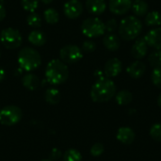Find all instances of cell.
<instances>
[{"mask_svg": "<svg viewBox=\"0 0 161 161\" xmlns=\"http://www.w3.org/2000/svg\"><path fill=\"white\" fill-rule=\"evenodd\" d=\"M5 77H6V72L2 67H0V82L3 81L5 79Z\"/></svg>", "mask_w": 161, "mask_h": 161, "instance_id": "e575fe53", "label": "cell"}, {"mask_svg": "<svg viewBox=\"0 0 161 161\" xmlns=\"http://www.w3.org/2000/svg\"><path fill=\"white\" fill-rule=\"evenodd\" d=\"M151 78L153 84L158 89H161V68H155L153 70Z\"/></svg>", "mask_w": 161, "mask_h": 161, "instance_id": "f546056e", "label": "cell"}, {"mask_svg": "<svg viewBox=\"0 0 161 161\" xmlns=\"http://www.w3.org/2000/svg\"><path fill=\"white\" fill-rule=\"evenodd\" d=\"M22 7L28 12H35L39 7V0H21Z\"/></svg>", "mask_w": 161, "mask_h": 161, "instance_id": "83f0119b", "label": "cell"}, {"mask_svg": "<svg viewBox=\"0 0 161 161\" xmlns=\"http://www.w3.org/2000/svg\"><path fill=\"white\" fill-rule=\"evenodd\" d=\"M45 100L50 105H56L60 101V92L58 90L51 88L45 92Z\"/></svg>", "mask_w": 161, "mask_h": 161, "instance_id": "cb8c5ba5", "label": "cell"}, {"mask_svg": "<svg viewBox=\"0 0 161 161\" xmlns=\"http://www.w3.org/2000/svg\"><path fill=\"white\" fill-rule=\"evenodd\" d=\"M131 9L136 16H145L148 13L149 6L144 0H135L132 3Z\"/></svg>", "mask_w": 161, "mask_h": 161, "instance_id": "ffe728a7", "label": "cell"}, {"mask_svg": "<svg viewBox=\"0 0 161 161\" xmlns=\"http://www.w3.org/2000/svg\"><path fill=\"white\" fill-rule=\"evenodd\" d=\"M3 2H4V0H0V4H1V5L3 4Z\"/></svg>", "mask_w": 161, "mask_h": 161, "instance_id": "f35d334b", "label": "cell"}, {"mask_svg": "<svg viewBox=\"0 0 161 161\" xmlns=\"http://www.w3.org/2000/svg\"><path fill=\"white\" fill-rule=\"evenodd\" d=\"M104 153V145L102 143H95L91 148V154L93 157H99Z\"/></svg>", "mask_w": 161, "mask_h": 161, "instance_id": "1f68e13d", "label": "cell"}, {"mask_svg": "<svg viewBox=\"0 0 161 161\" xmlns=\"http://www.w3.org/2000/svg\"><path fill=\"white\" fill-rule=\"evenodd\" d=\"M116 138L120 142L124 144H131L135 141L136 135L132 128L127 126H123L118 129Z\"/></svg>", "mask_w": 161, "mask_h": 161, "instance_id": "9a60e30c", "label": "cell"}, {"mask_svg": "<svg viewBox=\"0 0 161 161\" xmlns=\"http://www.w3.org/2000/svg\"><path fill=\"white\" fill-rule=\"evenodd\" d=\"M119 36L125 41L137 39L142 31V24L136 16H127L124 18L118 27Z\"/></svg>", "mask_w": 161, "mask_h": 161, "instance_id": "3957f363", "label": "cell"}, {"mask_svg": "<svg viewBox=\"0 0 161 161\" xmlns=\"http://www.w3.org/2000/svg\"><path fill=\"white\" fill-rule=\"evenodd\" d=\"M60 60L66 63H75L83 58L82 50L75 44H68L63 46L59 51Z\"/></svg>", "mask_w": 161, "mask_h": 161, "instance_id": "ba28073f", "label": "cell"}, {"mask_svg": "<svg viewBox=\"0 0 161 161\" xmlns=\"http://www.w3.org/2000/svg\"><path fill=\"white\" fill-rule=\"evenodd\" d=\"M103 43L105 47L109 51H116L121 45L120 38L114 33H108L103 38Z\"/></svg>", "mask_w": 161, "mask_h": 161, "instance_id": "e0dca14e", "label": "cell"}, {"mask_svg": "<svg viewBox=\"0 0 161 161\" xmlns=\"http://www.w3.org/2000/svg\"><path fill=\"white\" fill-rule=\"evenodd\" d=\"M150 136L153 140H155L156 142H161V124L158 123L155 124L154 125H152L151 129H150Z\"/></svg>", "mask_w": 161, "mask_h": 161, "instance_id": "f1b7e54d", "label": "cell"}, {"mask_svg": "<svg viewBox=\"0 0 161 161\" xmlns=\"http://www.w3.org/2000/svg\"><path fill=\"white\" fill-rule=\"evenodd\" d=\"M94 75H95V76H99V78H101V77H103V74H102V72H100V71H96L95 73H94Z\"/></svg>", "mask_w": 161, "mask_h": 161, "instance_id": "d590c367", "label": "cell"}, {"mask_svg": "<svg viewBox=\"0 0 161 161\" xmlns=\"http://www.w3.org/2000/svg\"><path fill=\"white\" fill-rule=\"evenodd\" d=\"M132 7V0H109V10L115 15L126 14Z\"/></svg>", "mask_w": 161, "mask_h": 161, "instance_id": "30bf717a", "label": "cell"}, {"mask_svg": "<svg viewBox=\"0 0 161 161\" xmlns=\"http://www.w3.org/2000/svg\"><path fill=\"white\" fill-rule=\"evenodd\" d=\"M43 17H44L45 22L47 24H51V25L57 24L59 21V14L53 8H46L43 12Z\"/></svg>", "mask_w": 161, "mask_h": 161, "instance_id": "603a6c76", "label": "cell"}, {"mask_svg": "<svg viewBox=\"0 0 161 161\" xmlns=\"http://www.w3.org/2000/svg\"><path fill=\"white\" fill-rule=\"evenodd\" d=\"M6 17V9L3 7V5L0 4V22H2Z\"/></svg>", "mask_w": 161, "mask_h": 161, "instance_id": "836d02e7", "label": "cell"}, {"mask_svg": "<svg viewBox=\"0 0 161 161\" xmlns=\"http://www.w3.org/2000/svg\"><path fill=\"white\" fill-rule=\"evenodd\" d=\"M28 42L35 45V46H42L46 42V36L45 34L39 30V29H34L28 34Z\"/></svg>", "mask_w": 161, "mask_h": 161, "instance_id": "ac0fdd59", "label": "cell"}, {"mask_svg": "<svg viewBox=\"0 0 161 161\" xmlns=\"http://www.w3.org/2000/svg\"><path fill=\"white\" fill-rule=\"evenodd\" d=\"M63 161H82V156L75 149H69L63 156Z\"/></svg>", "mask_w": 161, "mask_h": 161, "instance_id": "4316f807", "label": "cell"}, {"mask_svg": "<svg viewBox=\"0 0 161 161\" xmlns=\"http://www.w3.org/2000/svg\"><path fill=\"white\" fill-rule=\"evenodd\" d=\"M43 4H45V5H49L50 3H52V1L53 0H41Z\"/></svg>", "mask_w": 161, "mask_h": 161, "instance_id": "8d00e7d4", "label": "cell"}, {"mask_svg": "<svg viewBox=\"0 0 161 161\" xmlns=\"http://www.w3.org/2000/svg\"><path fill=\"white\" fill-rule=\"evenodd\" d=\"M17 61L20 68L26 72L36 70L42 63L41 55L31 47H24L18 53Z\"/></svg>", "mask_w": 161, "mask_h": 161, "instance_id": "277c9868", "label": "cell"}, {"mask_svg": "<svg viewBox=\"0 0 161 161\" xmlns=\"http://www.w3.org/2000/svg\"><path fill=\"white\" fill-rule=\"evenodd\" d=\"M105 27H106V31L108 33H113L114 31H116L119 27L117 21L115 19H109L107 21V23L105 24Z\"/></svg>", "mask_w": 161, "mask_h": 161, "instance_id": "4dcf8cb0", "label": "cell"}, {"mask_svg": "<svg viewBox=\"0 0 161 161\" xmlns=\"http://www.w3.org/2000/svg\"><path fill=\"white\" fill-rule=\"evenodd\" d=\"M122 70H123V64L121 60L116 58H113L106 62L104 67V74L108 78L115 77L121 74Z\"/></svg>", "mask_w": 161, "mask_h": 161, "instance_id": "8fae6325", "label": "cell"}, {"mask_svg": "<svg viewBox=\"0 0 161 161\" xmlns=\"http://www.w3.org/2000/svg\"><path fill=\"white\" fill-rule=\"evenodd\" d=\"M145 24L148 26H158L161 25V14L158 11L148 12L145 16Z\"/></svg>", "mask_w": 161, "mask_h": 161, "instance_id": "7402d4cb", "label": "cell"}, {"mask_svg": "<svg viewBox=\"0 0 161 161\" xmlns=\"http://www.w3.org/2000/svg\"><path fill=\"white\" fill-rule=\"evenodd\" d=\"M22 83L25 88H26L29 91L36 90L40 85L39 77L34 74H26L22 78Z\"/></svg>", "mask_w": 161, "mask_h": 161, "instance_id": "d6986e66", "label": "cell"}, {"mask_svg": "<svg viewBox=\"0 0 161 161\" xmlns=\"http://www.w3.org/2000/svg\"><path fill=\"white\" fill-rule=\"evenodd\" d=\"M144 40L148 46L155 48L156 50H161V28H153L144 36Z\"/></svg>", "mask_w": 161, "mask_h": 161, "instance_id": "7c38bea8", "label": "cell"}, {"mask_svg": "<svg viewBox=\"0 0 161 161\" xmlns=\"http://www.w3.org/2000/svg\"><path fill=\"white\" fill-rule=\"evenodd\" d=\"M87 10L93 15H101L107 8V3L105 0H86Z\"/></svg>", "mask_w": 161, "mask_h": 161, "instance_id": "5bb4252c", "label": "cell"}, {"mask_svg": "<svg viewBox=\"0 0 161 161\" xmlns=\"http://www.w3.org/2000/svg\"><path fill=\"white\" fill-rule=\"evenodd\" d=\"M148 61L154 68H161V50L152 52L148 57Z\"/></svg>", "mask_w": 161, "mask_h": 161, "instance_id": "484cf974", "label": "cell"}, {"mask_svg": "<svg viewBox=\"0 0 161 161\" xmlns=\"http://www.w3.org/2000/svg\"><path fill=\"white\" fill-rule=\"evenodd\" d=\"M26 23L29 26L33 28H39L42 25V18L36 12H31L26 17Z\"/></svg>", "mask_w": 161, "mask_h": 161, "instance_id": "d4e9b609", "label": "cell"}, {"mask_svg": "<svg viewBox=\"0 0 161 161\" xmlns=\"http://www.w3.org/2000/svg\"><path fill=\"white\" fill-rule=\"evenodd\" d=\"M69 76L67 65L59 59H52L47 63L45 69L46 81L51 85H60L64 83Z\"/></svg>", "mask_w": 161, "mask_h": 161, "instance_id": "7a4b0ae2", "label": "cell"}, {"mask_svg": "<svg viewBox=\"0 0 161 161\" xmlns=\"http://www.w3.org/2000/svg\"><path fill=\"white\" fill-rule=\"evenodd\" d=\"M133 100L132 93L127 90H123L116 94V102L120 106H126L129 105Z\"/></svg>", "mask_w": 161, "mask_h": 161, "instance_id": "44dd1931", "label": "cell"}, {"mask_svg": "<svg viewBox=\"0 0 161 161\" xmlns=\"http://www.w3.org/2000/svg\"><path fill=\"white\" fill-rule=\"evenodd\" d=\"M0 41L7 49H15L21 46L23 38L21 33L12 27H7L0 33Z\"/></svg>", "mask_w": 161, "mask_h": 161, "instance_id": "8992f818", "label": "cell"}, {"mask_svg": "<svg viewBox=\"0 0 161 161\" xmlns=\"http://www.w3.org/2000/svg\"><path fill=\"white\" fill-rule=\"evenodd\" d=\"M145 71H146V66L141 60H136V61L132 62L126 69L128 75L135 79L142 77L144 75Z\"/></svg>", "mask_w": 161, "mask_h": 161, "instance_id": "2e32d148", "label": "cell"}, {"mask_svg": "<svg viewBox=\"0 0 161 161\" xmlns=\"http://www.w3.org/2000/svg\"><path fill=\"white\" fill-rule=\"evenodd\" d=\"M147 52H148V45L144 40V37L137 39V41L135 42V43L131 48L132 57L135 58L136 59H142L147 55Z\"/></svg>", "mask_w": 161, "mask_h": 161, "instance_id": "4fadbf2b", "label": "cell"}, {"mask_svg": "<svg viewBox=\"0 0 161 161\" xmlns=\"http://www.w3.org/2000/svg\"><path fill=\"white\" fill-rule=\"evenodd\" d=\"M158 107L161 108V93L159 94L158 98Z\"/></svg>", "mask_w": 161, "mask_h": 161, "instance_id": "74e56055", "label": "cell"}, {"mask_svg": "<svg viewBox=\"0 0 161 161\" xmlns=\"http://www.w3.org/2000/svg\"><path fill=\"white\" fill-rule=\"evenodd\" d=\"M96 49V44L92 41H86L82 44V50L86 53H92Z\"/></svg>", "mask_w": 161, "mask_h": 161, "instance_id": "d6a6232c", "label": "cell"}, {"mask_svg": "<svg viewBox=\"0 0 161 161\" xmlns=\"http://www.w3.org/2000/svg\"><path fill=\"white\" fill-rule=\"evenodd\" d=\"M41 161H52V160H49V159H43V160H41Z\"/></svg>", "mask_w": 161, "mask_h": 161, "instance_id": "ab89813d", "label": "cell"}, {"mask_svg": "<svg viewBox=\"0 0 161 161\" xmlns=\"http://www.w3.org/2000/svg\"><path fill=\"white\" fill-rule=\"evenodd\" d=\"M116 93V85L115 83L108 78L101 77L99 78L92 87L91 97L92 101L96 103H104L109 101Z\"/></svg>", "mask_w": 161, "mask_h": 161, "instance_id": "6da1fadb", "label": "cell"}, {"mask_svg": "<svg viewBox=\"0 0 161 161\" xmlns=\"http://www.w3.org/2000/svg\"><path fill=\"white\" fill-rule=\"evenodd\" d=\"M64 14L69 19H76L83 12V5L79 0H69L63 7Z\"/></svg>", "mask_w": 161, "mask_h": 161, "instance_id": "9c48e42d", "label": "cell"}, {"mask_svg": "<svg viewBox=\"0 0 161 161\" xmlns=\"http://www.w3.org/2000/svg\"><path fill=\"white\" fill-rule=\"evenodd\" d=\"M23 117V112L16 106H8L0 110V124L11 126L18 124Z\"/></svg>", "mask_w": 161, "mask_h": 161, "instance_id": "52a82bcc", "label": "cell"}, {"mask_svg": "<svg viewBox=\"0 0 161 161\" xmlns=\"http://www.w3.org/2000/svg\"><path fill=\"white\" fill-rule=\"evenodd\" d=\"M81 31L83 35L88 38L100 37L106 32L105 23L97 17L88 18L83 21L81 25Z\"/></svg>", "mask_w": 161, "mask_h": 161, "instance_id": "5b68a950", "label": "cell"}]
</instances>
